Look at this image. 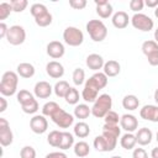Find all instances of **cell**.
<instances>
[{
    "instance_id": "1",
    "label": "cell",
    "mask_w": 158,
    "mask_h": 158,
    "mask_svg": "<svg viewBox=\"0 0 158 158\" xmlns=\"http://www.w3.org/2000/svg\"><path fill=\"white\" fill-rule=\"evenodd\" d=\"M19 74L12 70H7L2 74L0 81V93L2 96H12L17 91Z\"/></svg>"
},
{
    "instance_id": "2",
    "label": "cell",
    "mask_w": 158,
    "mask_h": 158,
    "mask_svg": "<svg viewBox=\"0 0 158 158\" xmlns=\"http://www.w3.org/2000/svg\"><path fill=\"white\" fill-rule=\"evenodd\" d=\"M112 107V99L109 94H101L98 96L95 102L93 104L91 107V115L95 116L96 118H104L105 115L111 111Z\"/></svg>"
},
{
    "instance_id": "3",
    "label": "cell",
    "mask_w": 158,
    "mask_h": 158,
    "mask_svg": "<svg viewBox=\"0 0 158 158\" xmlns=\"http://www.w3.org/2000/svg\"><path fill=\"white\" fill-rule=\"evenodd\" d=\"M85 27L94 42H102L107 36V27L101 20H90Z\"/></svg>"
},
{
    "instance_id": "4",
    "label": "cell",
    "mask_w": 158,
    "mask_h": 158,
    "mask_svg": "<svg viewBox=\"0 0 158 158\" xmlns=\"http://www.w3.org/2000/svg\"><path fill=\"white\" fill-rule=\"evenodd\" d=\"M63 40L64 42L70 47H78L84 42V35L83 32L74 26H68L63 31Z\"/></svg>"
},
{
    "instance_id": "5",
    "label": "cell",
    "mask_w": 158,
    "mask_h": 158,
    "mask_svg": "<svg viewBox=\"0 0 158 158\" xmlns=\"http://www.w3.org/2000/svg\"><path fill=\"white\" fill-rule=\"evenodd\" d=\"M131 23L136 30H139L142 32H149L154 27L153 20L148 15L142 14V12L133 14V16L131 17Z\"/></svg>"
},
{
    "instance_id": "6",
    "label": "cell",
    "mask_w": 158,
    "mask_h": 158,
    "mask_svg": "<svg viewBox=\"0 0 158 158\" xmlns=\"http://www.w3.org/2000/svg\"><path fill=\"white\" fill-rule=\"evenodd\" d=\"M93 144H94V148L99 152H111L116 148L117 138H112L101 133L100 136H96L94 138Z\"/></svg>"
},
{
    "instance_id": "7",
    "label": "cell",
    "mask_w": 158,
    "mask_h": 158,
    "mask_svg": "<svg viewBox=\"0 0 158 158\" xmlns=\"http://www.w3.org/2000/svg\"><path fill=\"white\" fill-rule=\"evenodd\" d=\"M6 40L12 46H20L25 42L26 40V31L22 26L20 25H14L9 27V32L6 36Z\"/></svg>"
},
{
    "instance_id": "8",
    "label": "cell",
    "mask_w": 158,
    "mask_h": 158,
    "mask_svg": "<svg viewBox=\"0 0 158 158\" xmlns=\"http://www.w3.org/2000/svg\"><path fill=\"white\" fill-rule=\"evenodd\" d=\"M51 120L60 128H68L73 125L74 122V116L70 115L69 112L64 111L62 107H59L52 116H51Z\"/></svg>"
},
{
    "instance_id": "9",
    "label": "cell",
    "mask_w": 158,
    "mask_h": 158,
    "mask_svg": "<svg viewBox=\"0 0 158 158\" xmlns=\"http://www.w3.org/2000/svg\"><path fill=\"white\" fill-rule=\"evenodd\" d=\"M107 77L104 74V72H96L95 74H93L89 79H86L84 86H88L95 91H100L101 89H104L107 85Z\"/></svg>"
},
{
    "instance_id": "10",
    "label": "cell",
    "mask_w": 158,
    "mask_h": 158,
    "mask_svg": "<svg viewBox=\"0 0 158 158\" xmlns=\"http://www.w3.org/2000/svg\"><path fill=\"white\" fill-rule=\"evenodd\" d=\"M14 141V133L10 128V125L6 118L0 117V144L2 147H7Z\"/></svg>"
},
{
    "instance_id": "11",
    "label": "cell",
    "mask_w": 158,
    "mask_h": 158,
    "mask_svg": "<svg viewBox=\"0 0 158 158\" xmlns=\"http://www.w3.org/2000/svg\"><path fill=\"white\" fill-rule=\"evenodd\" d=\"M30 128L32 132L37 133V135H42L47 131L48 128V121L46 118V116L43 115H35L31 120H30Z\"/></svg>"
},
{
    "instance_id": "12",
    "label": "cell",
    "mask_w": 158,
    "mask_h": 158,
    "mask_svg": "<svg viewBox=\"0 0 158 158\" xmlns=\"http://www.w3.org/2000/svg\"><path fill=\"white\" fill-rule=\"evenodd\" d=\"M120 127L126 132H133L138 128V120L132 114H125L120 117Z\"/></svg>"
},
{
    "instance_id": "13",
    "label": "cell",
    "mask_w": 158,
    "mask_h": 158,
    "mask_svg": "<svg viewBox=\"0 0 158 158\" xmlns=\"http://www.w3.org/2000/svg\"><path fill=\"white\" fill-rule=\"evenodd\" d=\"M46 52L47 54L53 58V59H59L64 56L65 53V48H64V44L59 41H51L48 44H47V48H46Z\"/></svg>"
},
{
    "instance_id": "14",
    "label": "cell",
    "mask_w": 158,
    "mask_h": 158,
    "mask_svg": "<svg viewBox=\"0 0 158 158\" xmlns=\"http://www.w3.org/2000/svg\"><path fill=\"white\" fill-rule=\"evenodd\" d=\"M52 91H53L52 85L48 81H44V80L37 81L35 84V88H33L35 96L38 98V99H47V98H49Z\"/></svg>"
},
{
    "instance_id": "15",
    "label": "cell",
    "mask_w": 158,
    "mask_h": 158,
    "mask_svg": "<svg viewBox=\"0 0 158 158\" xmlns=\"http://www.w3.org/2000/svg\"><path fill=\"white\" fill-rule=\"evenodd\" d=\"M139 116L151 122H158V105H144L139 110Z\"/></svg>"
},
{
    "instance_id": "16",
    "label": "cell",
    "mask_w": 158,
    "mask_h": 158,
    "mask_svg": "<svg viewBox=\"0 0 158 158\" xmlns=\"http://www.w3.org/2000/svg\"><path fill=\"white\" fill-rule=\"evenodd\" d=\"M46 72L51 78L59 79L64 75V67L62 63H59L57 60H51L46 65Z\"/></svg>"
},
{
    "instance_id": "17",
    "label": "cell",
    "mask_w": 158,
    "mask_h": 158,
    "mask_svg": "<svg viewBox=\"0 0 158 158\" xmlns=\"http://www.w3.org/2000/svg\"><path fill=\"white\" fill-rule=\"evenodd\" d=\"M95 5H96V14L101 19H109L114 12L112 5L107 0H95Z\"/></svg>"
},
{
    "instance_id": "18",
    "label": "cell",
    "mask_w": 158,
    "mask_h": 158,
    "mask_svg": "<svg viewBox=\"0 0 158 158\" xmlns=\"http://www.w3.org/2000/svg\"><path fill=\"white\" fill-rule=\"evenodd\" d=\"M112 25L114 27L118 28V30H122V28H126L128 26V22H131V19L128 17L127 12L125 11H117L112 15Z\"/></svg>"
},
{
    "instance_id": "19",
    "label": "cell",
    "mask_w": 158,
    "mask_h": 158,
    "mask_svg": "<svg viewBox=\"0 0 158 158\" xmlns=\"http://www.w3.org/2000/svg\"><path fill=\"white\" fill-rule=\"evenodd\" d=\"M85 63H86V67H88L89 69H91V70L102 69V68H104V64H105L102 56H100V54H98V53H91V54H89V56L86 57Z\"/></svg>"
},
{
    "instance_id": "20",
    "label": "cell",
    "mask_w": 158,
    "mask_h": 158,
    "mask_svg": "<svg viewBox=\"0 0 158 158\" xmlns=\"http://www.w3.org/2000/svg\"><path fill=\"white\" fill-rule=\"evenodd\" d=\"M104 74L107 77V78H112V77H116L120 74L121 72V65L117 60H114V59H110L107 62H105L104 64Z\"/></svg>"
},
{
    "instance_id": "21",
    "label": "cell",
    "mask_w": 158,
    "mask_h": 158,
    "mask_svg": "<svg viewBox=\"0 0 158 158\" xmlns=\"http://www.w3.org/2000/svg\"><path fill=\"white\" fill-rule=\"evenodd\" d=\"M152 138H153V133L147 127H142V128H139L136 132V139H137V143L139 146H147V144H149L152 142Z\"/></svg>"
},
{
    "instance_id": "22",
    "label": "cell",
    "mask_w": 158,
    "mask_h": 158,
    "mask_svg": "<svg viewBox=\"0 0 158 158\" xmlns=\"http://www.w3.org/2000/svg\"><path fill=\"white\" fill-rule=\"evenodd\" d=\"M16 69H17V70H16V73H17L21 78H26V79L32 78V77L35 75V72H36L35 67H33L31 63H27V62L20 63V64L17 65V68H16Z\"/></svg>"
},
{
    "instance_id": "23",
    "label": "cell",
    "mask_w": 158,
    "mask_h": 158,
    "mask_svg": "<svg viewBox=\"0 0 158 158\" xmlns=\"http://www.w3.org/2000/svg\"><path fill=\"white\" fill-rule=\"evenodd\" d=\"M120 144L123 149H133L135 146L137 144V139H136V135L131 133V132H126L121 138H120Z\"/></svg>"
},
{
    "instance_id": "24",
    "label": "cell",
    "mask_w": 158,
    "mask_h": 158,
    "mask_svg": "<svg viewBox=\"0 0 158 158\" xmlns=\"http://www.w3.org/2000/svg\"><path fill=\"white\" fill-rule=\"evenodd\" d=\"M122 106H123V109H126L128 111H135L139 106V100H138V98L136 95L128 94V95L123 96V99H122Z\"/></svg>"
},
{
    "instance_id": "25",
    "label": "cell",
    "mask_w": 158,
    "mask_h": 158,
    "mask_svg": "<svg viewBox=\"0 0 158 158\" xmlns=\"http://www.w3.org/2000/svg\"><path fill=\"white\" fill-rule=\"evenodd\" d=\"M74 135L78 137V138H85V137H88L89 136V133H90V127H89V125L86 123V122H84V121H79V122H77L75 125H74Z\"/></svg>"
},
{
    "instance_id": "26",
    "label": "cell",
    "mask_w": 158,
    "mask_h": 158,
    "mask_svg": "<svg viewBox=\"0 0 158 158\" xmlns=\"http://www.w3.org/2000/svg\"><path fill=\"white\" fill-rule=\"evenodd\" d=\"M74 136L70 133V132H67V131H63L62 132V138H60V143H59V149L62 151H65V149H69L74 146Z\"/></svg>"
},
{
    "instance_id": "27",
    "label": "cell",
    "mask_w": 158,
    "mask_h": 158,
    "mask_svg": "<svg viewBox=\"0 0 158 158\" xmlns=\"http://www.w3.org/2000/svg\"><path fill=\"white\" fill-rule=\"evenodd\" d=\"M91 114V107H89L86 104H79L74 107V117L79 120H85Z\"/></svg>"
},
{
    "instance_id": "28",
    "label": "cell",
    "mask_w": 158,
    "mask_h": 158,
    "mask_svg": "<svg viewBox=\"0 0 158 158\" xmlns=\"http://www.w3.org/2000/svg\"><path fill=\"white\" fill-rule=\"evenodd\" d=\"M74 154L79 158H84L90 153V147L85 141H79L74 144Z\"/></svg>"
},
{
    "instance_id": "29",
    "label": "cell",
    "mask_w": 158,
    "mask_h": 158,
    "mask_svg": "<svg viewBox=\"0 0 158 158\" xmlns=\"http://www.w3.org/2000/svg\"><path fill=\"white\" fill-rule=\"evenodd\" d=\"M70 88H72V86H69L68 81H65V80H59V81H57L56 85L53 86V91H54V94H56L58 98H65V95H67V93L69 91Z\"/></svg>"
},
{
    "instance_id": "30",
    "label": "cell",
    "mask_w": 158,
    "mask_h": 158,
    "mask_svg": "<svg viewBox=\"0 0 158 158\" xmlns=\"http://www.w3.org/2000/svg\"><path fill=\"white\" fill-rule=\"evenodd\" d=\"M120 133H121V127L118 125H107V123H105L102 126V135H106L109 137H114V138L118 139Z\"/></svg>"
},
{
    "instance_id": "31",
    "label": "cell",
    "mask_w": 158,
    "mask_h": 158,
    "mask_svg": "<svg viewBox=\"0 0 158 158\" xmlns=\"http://www.w3.org/2000/svg\"><path fill=\"white\" fill-rule=\"evenodd\" d=\"M30 12H31V15L33 16V19H38V17H41V16L48 14L49 11H48V9H47L46 5L40 4V2H36V4L31 5V7H30Z\"/></svg>"
},
{
    "instance_id": "32",
    "label": "cell",
    "mask_w": 158,
    "mask_h": 158,
    "mask_svg": "<svg viewBox=\"0 0 158 158\" xmlns=\"http://www.w3.org/2000/svg\"><path fill=\"white\" fill-rule=\"evenodd\" d=\"M21 109H22V111H23L25 114H36V112L38 111L40 106H38L37 100L33 98V99H31V100L23 102V104L21 105Z\"/></svg>"
},
{
    "instance_id": "33",
    "label": "cell",
    "mask_w": 158,
    "mask_h": 158,
    "mask_svg": "<svg viewBox=\"0 0 158 158\" xmlns=\"http://www.w3.org/2000/svg\"><path fill=\"white\" fill-rule=\"evenodd\" d=\"M98 96H99L98 91H95V90H93V89H90L88 86H84V89L81 91V98H83L84 101H86V102H95Z\"/></svg>"
},
{
    "instance_id": "34",
    "label": "cell",
    "mask_w": 158,
    "mask_h": 158,
    "mask_svg": "<svg viewBox=\"0 0 158 158\" xmlns=\"http://www.w3.org/2000/svg\"><path fill=\"white\" fill-rule=\"evenodd\" d=\"M59 107H60V106H59L56 101H48V102H46V104L42 106V115L51 117Z\"/></svg>"
},
{
    "instance_id": "35",
    "label": "cell",
    "mask_w": 158,
    "mask_h": 158,
    "mask_svg": "<svg viewBox=\"0 0 158 158\" xmlns=\"http://www.w3.org/2000/svg\"><path fill=\"white\" fill-rule=\"evenodd\" d=\"M60 138H62V132L58 131V130H54V131H51L48 137H47V142L52 146V147H59V143H60Z\"/></svg>"
},
{
    "instance_id": "36",
    "label": "cell",
    "mask_w": 158,
    "mask_h": 158,
    "mask_svg": "<svg viewBox=\"0 0 158 158\" xmlns=\"http://www.w3.org/2000/svg\"><path fill=\"white\" fill-rule=\"evenodd\" d=\"M72 79H73V83H74L77 86L84 84V81H85V72H84V69H81V68H75L74 72H73Z\"/></svg>"
},
{
    "instance_id": "37",
    "label": "cell",
    "mask_w": 158,
    "mask_h": 158,
    "mask_svg": "<svg viewBox=\"0 0 158 158\" xmlns=\"http://www.w3.org/2000/svg\"><path fill=\"white\" fill-rule=\"evenodd\" d=\"M65 102L69 105H77L79 101V91L75 88H70L69 91L65 95Z\"/></svg>"
},
{
    "instance_id": "38",
    "label": "cell",
    "mask_w": 158,
    "mask_h": 158,
    "mask_svg": "<svg viewBox=\"0 0 158 158\" xmlns=\"http://www.w3.org/2000/svg\"><path fill=\"white\" fill-rule=\"evenodd\" d=\"M141 49H142L143 54L147 56V54H149V53H152V52H154V51L158 49V43H157L156 41H152V40L144 41V42L142 43Z\"/></svg>"
},
{
    "instance_id": "39",
    "label": "cell",
    "mask_w": 158,
    "mask_h": 158,
    "mask_svg": "<svg viewBox=\"0 0 158 158\" xmlns=\"http://www.w3.org/2000/svg\"><path fill=\"white\" fill-rule=\"evenodd\" d=\"M10 4H11L14 12H22L27 7L28 1L27 0H12V1H10Z\"/></svg>"
},
{
    "instance_id": "40",
    "label": "cell",
    "mask_w": 158,
    "mask_h": 158,
    "mask_svg": "<svg viewBox=\"0 0 158 158\" xmlns=\"http://www.w3.org/2000/svg\"><path fill=\"white\" fill-rule=\"evenodd\" d=\"M104 121H105V123H107V125H118V122H120V117H118V114L116 112V111H109L106 115H105V117H104Z\"/></svg>"
},
{
    "instance_id": "41",
    "label": "cell",
    "mask_w": 158,
    "mask_h": 158,
    "mask_svg": "<svg viewBox=\"0 0 158 158\" xmlns=\"http://www.w3.org/2000/svg\"><path fill=\"white\" fill-rule=\"evenodd\" d=\"M35 22L40 27H47L52 23V14L48 12V14H46V15L38 17V19H35Z\"/></svg>"
},
{
    "instance_id": "42",
    "label": "cell",
    "mask_w": 158,
    "mask_h": 158,
    "mask_svg": "<svg viewBox=\"0 0 158 158\" xmlns=\"http://www.w3.org/2000/svg\"><path fill=\"white\" fill-rule=\"evenodd\" d=\"M11 12H12L11 4H9V2H1L0 4V20H6Z\"/></svg>"
},
{
    "instance_id": "43",
    "label": "cell",
    "mask_w": 158,
    "mask_h": 158,
    "mask_svg": "<svg viewBox=\"0 0 158 158\" xmlns=\"http://www.w3.org/2000/svg\"><path fill=\"white\" fill-rule=\"evenodd\" d=\"M16 98H17V102L20 104V105H22L23 102H26V101H28V100H31V99H33L35 96L28 91V90H25V89H22V90H20L19 93H17V95H16Z\"/></svg>"
},
{
    "instance_id": "44",
    "label": "cell",
    "mask_w": 158,
    "mask_h": 158,
    "mask_svg": "<svg viewBox=\"0 0 158 158\" xmlns=\"http://www.w3.org/2000/svg\"><path fill=\"white\" fill-rule=\"evenodd\" d=\"M21 158H36V149L32 146H25L20 151Z\"/></svg>"
},
{
    "instance_id": "45",
    "label": "cell",
    "mask_w": 158,
    "mask_h": 158,
    "mask_svg": "<svg viewBox=\"0 0 158 158\" xmlns=\"http://www.w3.org/2000/svg\"><path fill=\"white\" fill-rule=\"evenodd\" d=\"M144 6V1L143 0H131L130 1V9L135 12V14H138Z\"/></svg>"
},
{
    "instance_id": "46",
    "label": "cell",
    "mask_w": 158,
    "mask_h": 158,
    "mask_svg": "<svg viewBox=\"0 0 158 158\" xmlns=\"http://www.w3.org/2000/svg\"><path fill=\"white\" fill-rule=\"evenodd\" d=\"M69 6L74 10H83L86 6V1L85 0H70Z\"/></svg>"
},
{
    "instance_id": "47",
    "label": "cell",
    "mask_w": 158,
    "mask_h": 158,
    "mask_svg": "<svg viewBox=\"0 0 158 158\" xmlns=\"http://www.w3.org/2000/svg\"><path fill=\"white\" fill-rule=\"evenodd\" d=\"M146 57H147L148 63L152 67H157L158 65V49L154 51V52H152V53H149V54H147Z\"/></svg>"
},
{
    "instance_id": "48",
    "label": "cell",
    "mask_w": 158,
    "mask_h": 158,
    "mask_svg": "<svg viewBox=\"0 0 158 158\" xmlns=\"http://www.w3.org/2000/svg\"><path fill=\"white\" fill-rule=\"evenodd\" d=\"M132 158H148L144 148H135L132 152Z\"/></svg>"
},
{
    "instance_id": "49",
    "label": "cell",
    "mask_w": 158,
    "mask_h": 158,
    "mask_svg": "<svg viewBox=\"0 0 158 158\" xmlns=\"http://www.w3.org/2000/svg\"><path fill=\"white\" fill-rule=\"evenodd\" d=\"M44 158H68L64 152H51Z\"/></svg>"
},
{
    "instance_id": "50",
    "label": "cell",
    "mask_w": 158,
    "mask_h": 158,
    "mask_svg": "<svg viewBox=\"0 0 158 158\" xmlns=\"http://www.w3.org/2000/svg\"><path fill=\"white\" fill-rule=\"evenodd\" d=\"M7 32H9V27L6 26L5 22H1V23H0V37H1V38H6Z\"/></svg>"
},
{
    "instance_id": "51",
    "label": "cell",
    "mask_w": 158,
    "mask_h": 158,
    "mask_svg": "<svg viewBox=\"0 0 158 158\" xmlns=\"http://www.w3.org/2000/svg\"><path fill=\"white\" fill-rule=\"evenodd\" d=\"M6 109H7V101L5 96H1L0 98V112H4Z\"/></svg>"
},
{
    "instance_id": "52",
    "label": "cell",
    "mask_w": 158,
    "mask_h": 158,
    "mask_svg": "<svg viewBox=\"0 0 158 158\" xmlns=\"http://www.w3.org/2000/svg\"><path fill=\"white\" fill-rule=\"evenodd\" d=\"M144 5L148 6V7L156 9V7H158V0H146L144 1Z\"/></svg>"
},
{
    "instance_id": "53",
    "label": "cell",
    "mask_w": 158,
    "mask_h": 158,
    "mask_svg": "<svg viewBox=\"0 0 158 158\" xmlns=\"http://www.w3.org/2000/svg\"><path fill=\"white\" fill-rule=\"evenodd\" d=\"M151 158H158V147H154L151 151Z\"/></svg>"
},
{
    "instance_id": "54",
    "label": "cell",
    "mask_w": 158,
    "mask_h": 158,
    "mask_svg": "<svg viewBox=\"0 0 158 158\" xmlns=\"http://www.w3.org/2000/svg\"><path fill=\"white\" fill-rule=\"evenodd\" d=\"M154 101H156L157 105H158V88H157L156 91H154Z\"/></svg>"
},
{
    "instance_id": "55",
    "label": "cell",
    "mask_w": 158,
    "mask_h": 158,
    "mask_svg": "<svg viewBox=\"0 0 158 158\" xmlns=\"http://www.w3.org/2000/svg\"><path fill=\"white\" fill-rule=\"evenodd\" d=\"M154 41L158 43V27H157L156 31H154Z\"/></svg>"
},
{
    "instance_id": "56",
    "label": "cell",
    "mask_w": 158,
    "mask_h": 158,
    "mask_svg": "<svg viewBox=\"0 0 158 158\" xmlns=\"http://www.w3.org/2000/svg\"><path fill=\"white\" fill-rule=\"evenodd\" d=\"M154 16L158 19V7H156V9H154Z\"/></svg>"
},
{
    "instance_id": "57",
    "label": "cell",
    "mask_w": 158,
    "mask_h": 158,
    "mask_svg": "<svg viewBox=\"0 0 158 158\" xmlns=\"http://www.w3.org/2000/svg\"><path fill=\"white\" fill-rule=\"evenodd\" d=\"M110 158H122L121 156H114V157H110Z\"/></svg>"
},
{
    "instance_id": "58",
    "label": "cell",
    "mask_w": 158,
    "mask_h": 158,
    "mask_svg": "<svg viewBox=\"0 0 158 158\" xmlns=\"http://www.w3.org/2000/svg\"><path fill=\"white\" fill-rule=\"evenodd\" d=\"M156 139H157V142H158V131H157V135H156Z\"/></svg>"
}]
</instances>
